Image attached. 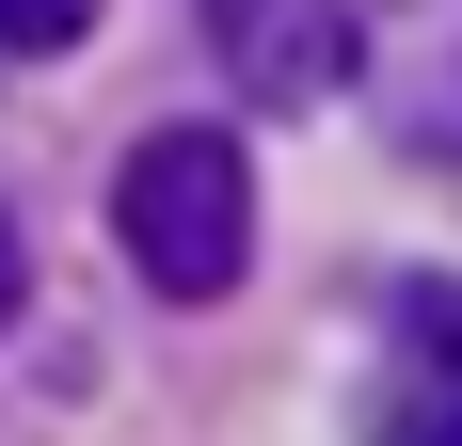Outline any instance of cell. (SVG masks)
<instances>
[{
	"mask_svg": "<svg viewBox=\"0 0 462 446\" xmlns=\"http://www.w3.org/2000/svg\"><path fill=\"white\" fill-rule=\"evenodd\" d=\"M208 48L255 112H319L351 96V0H208Z\"/></svg>",
	"mask_w": 462,
	"mask_h": 446,
	"instance_id": "7a4b0ae2",
	"label": "cell"
},
{
	"mask_svg": "<svg viewBox=\"0 0 462 446\" xmlns=\"http://www.w3.org/2000/svg\"><path fill=\"white\" fill-rule=\"evenodd\" d=\"M16 271H32V256H16V223H0V319H16Z\"/></svg>",
	"mask_w": 462,
	"mask_h": 446,
	"instance_id": "277c9868",
	"label": "cell"
},
{
	"mask_svg": "<svg viewBox=\"0 0 462 446\" xmlns=\"http://www.w3.org/2000/svg\"><path fill=\"white\" fill-rule=\"evenodd\" d=\"M96 0H0V48H80Z\"/></svg>",
	"mask_w": 462,
	"mask_h": 446,
	"instance_id": "3957f363",
	"label": "cell"
},
{
	"mask_svg": "<svg viewBox=\"0 0 462 446\" xmlns=\"http://www.w3.org/2000/svg\"><path fill=\"white\" fill-rule=\"evenodd\" d=\"M112 239L160 303H224L239 256H255V160L239 128H143L128 176H112Z\"/></svg>",
	"mask_w": 462,
	"mask_h": 446,
	"instance_id": "6da1fadb",
	"label": "cell"
},
{
	"mask_svg": "<svg viewBox=\"0 0 462 446\" xmlns=\"http://www.w3.org/2000/svg\"><path fill=\"white\" fill-rule=\"evenodd\" d=\"M399 446H462V414H430V431H399Z\"/></svg>",
	"mask_w": 462,
	"mask_h": 446,
	"instance_id": "5b68a950",
	"label": "cell"
}]
</instances>
